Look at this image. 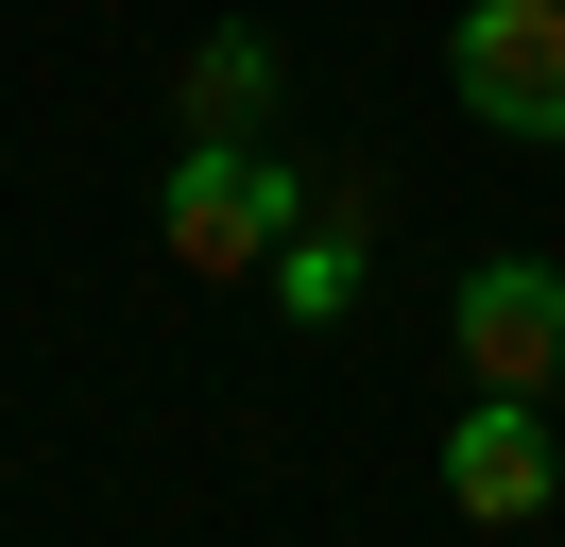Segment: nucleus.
<instances>
[{"instance_id": "obj_1", "label": "nucleus", "mask_w": 565, "mask_h": 547, "mask_svg": "<svg viewBox=\"0 0 565 547\" xmlns=\"http://www.w3.org/2000/svg\"><path fill=\"white\" fill-rule=\"evenodd\" d=\"M154 223H172V274H275V239L309 223V171L275 154V137H172V189H154Z\"/></svg>"}, {"instance_id": "obj_6", "label": "nucleus", "mask_w": 565, "mask_h": 547, "mask_svg": "<svg viewBox=\"0 0 565 547\" xmlns=\"http://www.w3.org/2000/svg\"><path fill=\"white\" fill-rule=\"evenodd\" d=\"M172 120L189 137H275V34H189V68H172Z\"/></svg>"}, {"instance_id": "obj_3", "label": "nucleus", "mask_w": 565, "mask_h": 547, "mask_svg": "<svg viewBox=\"0 0 565 547\" xmlns=\"http://www.w3.org/2000/svg\"><path fill=\"white\" fill-rule=\"evenodd\" d=\"M446 342H462L480 394H548L565 376V257H480L446 291Z\"/></svg>"}, {"instance_id": "obj_4", "label": "nucleus", "mask_w": 565, "mask_h": 547, "mask_svg": "<svg viewBox=\"0 0 565 547\" xmlns=\"http://www.w3.org/2000/svg\"><path fill=\"white\" fill-rule=\"evenodd\" d=\"M548 394H462V428H446V513L462 530H531L548 513Z\"/></svg>"}, {"instance_id": "obj_5", "label": "nucleus", "mask_w": 565, "mask_h": 547, "mask_svg": "<svg viewBox=\"0 0 565 547\" xmlns=\"http://www.w3.org/2000/svg\"><path fill=\"white\" fill-rule=\"evenodd\" d=\"M360 223H377V189H360V171H326V223H291L257 291H275L291 325H343V308H360Z\"/></svg>"}, {"instance_id": "obj_2", "label": "nucleus", "mask_w": 565, "mask_h": 547, "mask_svg": "<svg viewBox=\"0 0 565 547\" xmlns=\"http://www.w3.org/2000/svg\"><path fill=\"white\" fill-rule=\"evenodd\" d=\"M446 86H462V120H497V137H565V0H462Z\"/></svg>"}]
</instances>
